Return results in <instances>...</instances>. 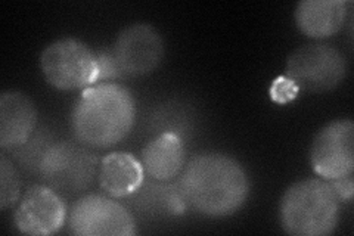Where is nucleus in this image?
Instances as JSON below:
<instances>
[{
    "instance_id": "f257e3e1",
    "label": "nucleus",
    "mask_w": 354,
    "mask_h": 236,
    "mask_svg": "<svg viewBox=\"0 0 354 236\" xmlns=\"http://www.w3.org/2000/svg\"><path fill=\"white\" fill-rule=\"evenodd\" d=\"M180 190L186 204L208 217L234 215L247 201L250 182L242 165L229 155H195L185 167Z\"/></svg>"
},
{
    "instance_id": "f03ea898",
    "label": "nucleus",
    "mask_w": 354,
    "mask_h": 236,
    "mask_svg": "<svg viewBox=\"0 0 354 236\" xmlns=\"http://www.w3.org/2000/svg\"><path fill=\"white\" fill-rule=\"evenodd\" d=\"M135 120V98L115 83H97L84 89L71 116L74 136L92 148L117 145L131 131Z\"/></svg>"
},
{
    "instance_id": "7ed1b4c3",
    "label": "nucleus",
    "mask_w": 354,
    "mask_h": 236,
    "mask_svg": "<svg viewBox=\"0 0 354 236\" xmlns=\"http://www.w3.org/2000/svg\"><path fill=\"white\" fill-rule=\"evenodd\" d=\"M339 199L328 181L306 179L285 190L279 206L283 230L295 236H326L335 230Z\"/></svg>"
},
{
    "instance_id": "20e7f679",
    "label": "nucleus",
    "mask_w": 354,
    "mask_h": 236,
    "mask_svg": "<svg viewBox=\"0 0 354 236\" xmlns=\"http://www.w3.org/2000/svg\"><path fill=\"white\" fill-rule=\"evenodd\" d=\"M40 69L48 83L59 91H84L99 83L97 55L77 39L50 43L40 56Z\"/></svg>"
},
{
    "instance_id": "39448f33",
    "label": "nucleus",
    "mask_w": 354,
    "mask_h": 236,
    "mask_svg": "<svg viewBox=\"0 0 354 236\" xmlns=\"http://www.w3.org/2000/svg\"><path fill=\"white\" fill-rule=\"evenodd\" d=\"M39 173L48 186L62 197H70L92 185L97 173V158L82 142L62 140L49 146Z\"/></svg>"
},
{
    "instance_id": "423d86ee",
    "label": "nucleus",
    "mask_w": 354,
    "mask_h": 236,
    "mask_svg": "<svg viewBox=\"0 0 354 236\" xmlns=\"http://www.w3.org/2000/svg\"><path fill=\"white\" fill-rule=\"evenodd\" d=\"M347 73V61L328 44H307L295 49L286 61V77L300 91L322 93L335 89Z\"/></svg>"
},
{
    "instance_id": "0eeeda50",
    "label": "nucleus",
    "mask_w": 354,
    "mask_h": 236,
    "mask_svg": "<svg viewBox=\"0 0 354 236\" xmlns=\"http://www.w3.org/2000/svg\"><path fill=\"white\" fill-rule=\"evenodd\" d=\"M68 226L73 235L79 236H133L138 232L131 212L104 195H86L75 201Z\"/></svg>"
},
{
    "instance_id": "6e6552de",
    "label": "nucleus",
    "mask_w": 354,
    "mask_h": 236,
    "mask_svg": "<svg viewBox=\"0 0 354 236\" xmlns=\"http://www.w3.org/2000/svg\"><path fill=\"white\" fill-rule=\"evenodd\" d=\"M310 163L324 181L351 176L354 170V125L334 120L319 130L310 149Z\"/></svg>"
},
{
    "instance_id": "1a4fd4ad",
    "label": "nucleus",
    "mask_w": 354,
    "mask_h": 236,
    "mask_svg": "<svg viewBox=\"0 0 354 236\" xmlns=\"http://www.w3.org/2000/svg\"><path fill=\"white\" fill-rule=\"evenodd\" d=\"M111 52L124 75H147L160 65L164 43L152 26L139 22L120 33Z\"/></svg>"
},
{
    "instance_id": "9d476101",
    "label": "nucleus",
    "mask_w": 354,
    "mask_h": 236,
    "mask_svg": "<svg viewBox=\"0 0 354 236\" xmlns=\"http://www.w3.org/2000/svg\"><path fill=\"white\" fill-rule=\"evenodd\" d=\"M66 220V206L61 194L48 185L31 186L15 211V226L21 233L49 236L57 233Z\"/></svg>"
},
{
    "instance_id": "9b49d317",
    "label": "nucleus",
    "mask_w": 354,
    "mask_h": 236,
    "mask_svg": "<svg viewBox=\"0 0 354 236\" xmlns=\"http://www.w3.org/2000/svg\"><path fill=\"white\" fill-rule=\"evenodd\" d=\"M37 111L31 99L21 92H3L0 96V146L15 149L35 133Z\"/></svg>"
},
{
    "instance_id": "f8f14e48",
    "label": "nucleus",
    "mask_w": 354,
    "mask_h": 236,
    "mask_svg": "<svg viewBox=\"0 0 354 236\" xmlns=\"http://www.w3.org/2000/svg\"><path fill=\"white\" fill-rule=\"evenodd\" d=\"M99 186L113 198L133 195L145 181V168L135 155L113 152L99 164Z\"/></svg>"
},
{
    "instance_id": "ddd939ff",
    "label": "nucleus",
    "mask_w": 354,
    "mask_h": 236,
    "mask_svg": "<svg viewBox=\"0 0 354 236\" xmlns=\"http://www.w3.org/2000/svg\"><path fill=\"white\" fill-rule=\"evenodd\" d=\"M347 8L346 0H303L295 9L297 26L308 37H330L344 26Z\"/></svg>"
},
{
    "instance_id": "4468645a",
    "label": "nucleus",
    "mask_w": 354,
    "mask_h": 236,
    "mask_svg": "<svg viewBox=\"0 0 354 236\" xmlns=\"http://www.w3.org/2000/svg\"><path fill=\"white\" fill-rule=\"evenodd\" d=\"M142 165L152 179L169 182L185 167V145L174 131H165L151 140L142 152Z\"/></svg>"
},
{
    "instance_id": "2eb2a0df",
    "label": "nucleus",
    "mask_w": 354,
    "mask_h": 236,
    "mask_svg": "<svg viewBox=\"0 0 354 236\" xmlns=\"http://www.w3.org/2000/svg\"><path fill=\"white\" fill-rule=\"evenodd\" d=\"M130 197H133V204L149 216H182L186 211L182 190L173 185L140 186Z\"/></svg>"
},
{
    "instance_id": "dca6fc26",
    "label": "nucleus",
    "mask_w": 354,
    "mask_h": 236,
    "mask_svg": "<svg viewBox=\"0 0 354 236\" xmlns=\"http://www.w3.org/2000/svg\"><path fill=\"white\" fill-rule=\"evenodd\" d=\"M21 195V179L5 154L0 155V208L6 210L17 204Z\"/></svg>"
},
{
    "instance_id": "f3484780",
    "label": "nucleus",
    "mask_w": 354,
    "mask_h": 236,
    "mask_svg": "<svg viewBox=\"0 0 354 236\" xmlns=\"http://www.w3.org/2000/svg\"><path fill=\"white\" fill-rule=\"evenodd\" d=\"M300 92H301L300 87H298L291 78H288L286 75L274 78L269 91L272 100L276 104L291 102V100H294Z\"/></svg>"
},
{
    "instance_id": "a211bd4d",
    "label": "nucleus",
    "mask_w": 354,
    "mask_h": 236,
    "mask_svg": "<svg viewBox=\"0 0 354 236\" xmlns=\"http://www.w3.org/2000/svg\"><path fill=\"white\" fill-rule=\"evenodd\" d=\"M97 62H99V83L124 75L118 66L113 52L97 53Z\"/></svg>"
},
{
    "instance_id": "6ab92c4d",
    "label": "nucleus",
    "mask_w": 354,
    "mask_h": 236,
    "mask_svg": "<svg viewBox=\"0 0 354 236\" xmlns=\"http://www.w3.org/2000/svg\"><path fill=\"white\" fill-rule=\"evenodd\" d=\"M328 182L339 201H344V202L351 201L353 192H354V183H353L351 176H346V177L335 179V181H328Z\"/></svg>"
}]
</instances>
